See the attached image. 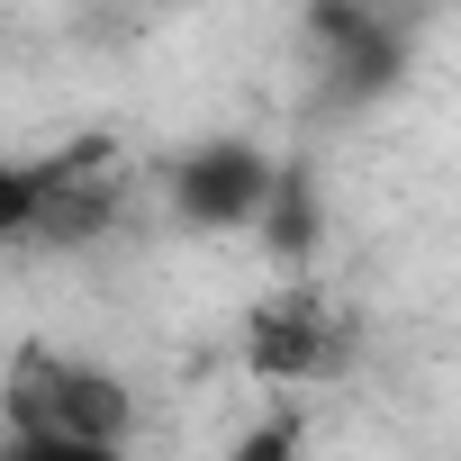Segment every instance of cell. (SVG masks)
Returning <instances> with one entry per match:
<instances>
[{
  "label": "cell",
  "mask_w": 461,
  "mask_h": 461,
  "mask_svg": "<svg viewBox=\"0 0 461 461\" xmlns=\"http://www.w3.org/2000/svg\"><path fill=\"white\" fill-rule=\"evenodd\" d=\"M0 425L64 443H136V389L64 344H19L0 371Z\"/></svg>",
  "instance_id": "cell-1"
},
{
  "label": "cell",
  "mask_w": 461,
  "mask_h": 461,
  "mask_svg": "<svg viewBox=\"0 0 461 461\" xmlns=\"http://www.w3.org/2000/svg\"><path fill=\"white\" fill-rule=\"evenodd\" d=\"M118 217H127L118 136H73L64 154L37 163V236H28V245H46V254H91Z\"/></svg>",
  "instance_id": "cell-2"
},
{
  "label": "cell",
  "mask_w": 461,
  "mask_h": 461,
  "mask_svg": "<svg viewBox=\"0 0 461 461\" xmlns=\"http://www.w3.org/2000/svg\"><path fill=\"white\" fill-rule=\"evenodd\" d=\"M344 308L308 281V272H290L281 290H263V308L245 317V362L263 371V380H290V389H308V380H326V371H344Z\"/></svg>",
  "instance_id": "cell-3"
},
{
  "label": "cell",
  "mask_w": 461,
  "mask_h": 461,
  "mask_svg": "<svg viewBox=\"0 0 461 461\" xmlns=\"http://www.w3.org/2000/svg\"><path fill=\"white\" fill-rule=\"evenodd\" d=\"M272 181H281V163L254 136H199L172 163V217L199 226V236H236V226H263Z\"/></svg>",
  "instance_id": "cell-4"
},
{
  "label": "cell",
  "mask_w": 461,
  "mask_h": 461,
  "mask_svg": "<svg viewBox=\"0 0 461 461\" xmlns=\"http://www.w3.org/2000/svg\"><path fill=\"white\" fill-rule=\"evenodd\" d=\"M308 28H317V55H326V73H335L344 100H371L380 82H398V37L362 10V0H317Z\"/></svg>",
  "instance_id": "cell-5"
},
{
  "label": "cell",
  "mask_w": 461,
  "mask_h": 461,
  "mask_svg": "<svg viewBox=\"0 0 461 461\" xmlns=\"http://www.w3.org/2000/svg\"><path fill=\"white\" fill-rule=\"evenodd\" d=\"M263 254L281 263V272H299L308 254H317V190H308V172H290L281 163V181H272V208H263Z\"/></svg>",
  "instance_id": "cell-6"
},
{
  "label": "cell",
  "mask_w": 461,
  "mask_h": 461,
  "mask_svg": "<svg viewBox=\"0 0 461 461\" xmlns=\"http://www.w3.org/2000/svg\"><path fill=\"white\" fill-rule=\"evenodd\" d=\"M28 236H37V163L0 154V245H28Z\"/></svg>",
  "instance_id": "cell-7"
},
{
  "label": "cell",
  "mask_w": 461,
  "mask_h": 461,
  "mask_svg": "<svg viewBox=\"0 0 461 461\" xmlns=\"http://www.w3.org/2000/svg\"><path fill=\"white\" fill-rule=\"evenodd\" d=\"M299 443H308L299 407H272V416H254V425L236 434V452H226V461H299Z\"/></svg>",
  "instance_id": "cell-8"
},
{
  "label": "cell",
  "mask_w": 461,
  "mask_h": 461,
  "mask_svg": "<svg viewBox=\"0 0 461 461\" xmlns=\"http://www.w3.org/2000/svg\"><path fill=\"white\" fill-rule=\"evenodd\" d=\"M0 461H127V443H64V434H10L0 425Z\"/></svg>",
  "instance_id": "cell-9"
}]
</instances>
